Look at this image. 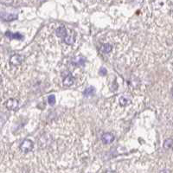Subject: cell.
Returning <instances> with one entry per match:
<instances>
[{"mask_svg": "<svg viewBox=\"0 0 173 173\" xmlns=\"http://www.w3.org/2000/svg\"><path fill=\"white\" fill-rule=\"evenodd\" d=\"M33 147H34V144H33V142L30 139H25V140H23V143L20 145V149L24 153L30 152V151H32Z\"/></svg>", "mask_w": 173, "mask_h": 173, "instance_id": "obj_1", "label": "cell"}, {"mask_svg": "<svg viewBox=\"0 0 173 173\" xmlns=\"http://www.w3.org/2000/svg\"><path fill=\"white\" fill-rule=\"evenodd\" d=\"M101 138H102V142H103L105 145H109V144H111V143L114 142V136L113 133L107 132V133H104Z\"/></svg>", "mask_w": 173, "mask_h": 173, "instance_id": "obj_2", "label": "cell"}, {"mask_svg": "<svg viewBox=\"0 0 173 173\" xmlns=\"http://www.w3.org/2000/svg\"><path fill=\"white\" fill-rule=\"evenodd\" d=\"M18 106V101L16 99H9L6 102V107L9 110H14Z\"/></svg>", "mask_w": 173, "mask_h": 173, "instance_id": "obj_3", "label": "cell"}, {"mask_svg": "<svg viewBox=\"0 0 173 173\" xmlns=\"http://www.w3.org/2000/svg\"><path fill=\"white\" fill-rule=\"evenodd\" d=\"M1 18L3 20H4V21L10 22V21H13V20L17 19V14H12V13H8V14H4L3 13L1 15Z\"/></svg>", "mask_w": 173, "mask_h": 173, "instance_id": "obj_4", "label": "cell"}, {"mask_svg": "<svg viewBox=\"0 0 173 173\" xmlns=\"http://www.w3.org/2000/svg\"><path fill=\"white\" fill-rule=\"evenodd\" d=\"M11 62L13 65H19L23 62V57L20 55H14L11 57Z\"/></svg>", "mask_w": 173, "mask_h": 173, "instance_id": "obj_5", "label": "cell"}, {"mask_svg": "<svg viewBox=\"0 0 173 173\" xmlns=\"http://www.w3.org/2000/svg\"><path fill=\"white\" fill-rule=\"evenodd\" d=\"M56 34L59 37H63L65 38L68 35H67V30L64 27H59L56 30Z\"/></svg>", "mask_w": 173, "mask_h": 173, "instance_id": "obj_6", "label": "cell"}, {"mask_svg": "<svg viewBox=\"0 0 173 173\" xmlns=\"http://www.w3.org/2000/svg\"><path fill=\"white\" fill-rule=\"evenodd\" d=\"M94 92H95V88H93V87H88V88H87L85 90H84V92H83V94H84V96L85 97H87V98H89V97H92L93 95L94 94Z\"/></svg>", "mask_w": 173, "mask_h": 173, "instance_id": "obj_7", "label": "cell"}, {"mask_svg": "<svg viewBox=\"0 0 173 173\" xmlns=\"http://www.w3.org/2000/svg\"><path fill=\"white\" fill-rule=\"evenodd\" d=\"M6 36L9 37L10 39H17V40H20L23 38V35L19 33H12L10 31L6 32Z\"/></svg>", "mask_w": 173, "mask_h": 173, "instance_id": "obj_8", "label": "cell"}, {"mask_svg": "<svg viewBox=\"0 0 173 173\" xmlns=\"http://www.w3.org/2000/svg\"><path fill=\"white\" fill-rule=\"evenodd\" d=\"M73 83H74V77L71 75H69L68 76H66L63 80V84L65 86H71Z\"/></svg>", "mask_w": 173, "mask_h": 173, "instance_id": "obj_9", "label": "cell"}, {"mask_svg": "<svg viewBox=\"0 0 173 173\" xmlns=\"http://www.w3.org/2000/svg\"><path fill=\"white\" fill-rule=\"evenodd\" d=\"M119 104L121 106H127L128 104L130 103L131 101L127 96H120L119 99Z\"/></svg>", "mask_w": 173, "mask_h": 173, "instance_id": "obj_10", "label": "cell"}, {"mask_svg": "<svg viewBox=\"0 0 173 173\" xmlns=\"http://www.w3.org/2000/svg\"><path fill=\"white\" fill-rule=\"evenodd\" d=\"M172 145H173L172 138H168V139H166V140L164 141V149H166V150L172 148Z\"/></svg>", "mask_w": 173, "mask_h": 173, "instance_id": "obj_11", "label": "cell"}, {"mask_svg": "<svg viewBox=\"0 0 173 173\" xmlns=\"http://www.w3.org/2000/svg\"><path fill=\"white\" fill-rule=\"evenodd\" d=\"M101 50H102V52H103V53H106V54L109 53V52L112 50V46H111V44H108V43L104 44V46L102 47Z\"/></svg>", "mask_w": 173, "mask_h": 173, "instance_id": "obj_12", "label": "cell"}, {"mask_svg": "<svg viewBox=\"0 0 173 173\" xmlns=\"http://www.w3.org/2000/svg\"><path fill=\"white\" fill-rule=\"evenodd\" d=\"M48 102L49 105L53 106L54 104L56 103V96L54 94H51L48 97Z\"/></svg>", "mask_w": 173, "mask_h": 173, "instance_id": "obj_13", "label": "cell"}, {"mask_svg": "<svg viewBox=\"0 0 173 173\" xmlns=\"http://www.w3.org/2000/svg\"><path fill=\"white\" fill-rule=\"evenodd\" d=\"M64 42L66 43H68V44H72L73 43H74V38H73V36L72 35H67L65 38H64Z\"/></svg>", "mask_w": 173, "mask_h": 173, "instance_id": "obj_14", "label": "cell"}, {"mask_svg": "<svg viewBox=\"0 0 173 173\" xmlns=\"http://www.w3.org/2000/svg\"><path fill=\"white\" fill-rule=\"evenodd\" d=\"M75 64H77V65H82L84 63V58L81 57H77V59H75V61L74 62Z\"/></svg>", "mask_w": 173, "mask_h": 173, "instance_id": "obj_15", "label": "cell"}, {"mask_svg": "<svg viewBox=\"0 0 173 173\" xmlns=\"http://www.w3.org/2000/svg\"><path fill=\"white\" fill-rule=\"evenodd\" d=\"M106 74V69H105V68H101V69H100V75H104Z\"/></svg>", "mask_w": 173, "mask_h": 173, "instance_id": "obj_16", "label": "cell"}, {"mask_svg": "<svg viewBox=\"0 0 173 173\" xmlns=\"http://www.w3.org/2000/svg\"><path fill=\"white\" fill-rule=\"evenodd\" d=\"M161 173H169V172H168V171H166V170H164V171L161 172Z\"/></svg>", "mask_w": 173, "mask_h": 173, "instance_id": "obj_17", "label": "cell"}, {"mask_svg": "<svg viewBox=\"0 0 173 173\" xmlns=\"http://www.w3.org/2000/svg\"><path fill=\"white\" fill-rule=\"evenodd\" d=\"M106 173H115L114 172H111V171H108V172H106Z\"/></svg>", "mask_w": 173, "mask_h": 173, "instance_id": "obj_18", "label": "cell"}, {"mask_svg": "<svg viewBox=\"0 0 173 173\" xmlns=\"http://www.w3.org/2000/svg\"><path fill=\"white\" fill-rule=\"evenodd\" d=\"M172 96H173V90H172Z\"/></svg>", "mask_w": 173, "mask_h": 173, "instance_id": "obj_19", "label": "cell"}]
</instances>
